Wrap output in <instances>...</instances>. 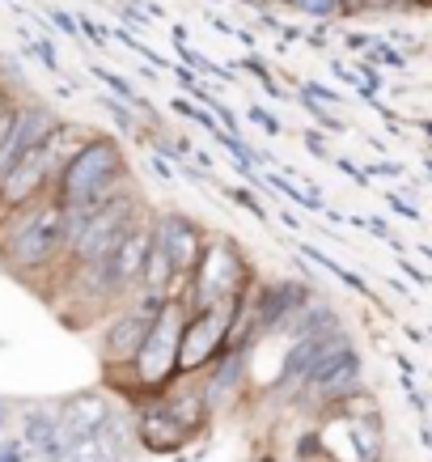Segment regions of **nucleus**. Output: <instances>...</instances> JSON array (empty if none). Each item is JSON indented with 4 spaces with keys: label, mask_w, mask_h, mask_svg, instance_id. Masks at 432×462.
I'll return each mask as SVG.
<instances>
[{
    "label": "nucleus",
    "mask_w": 432,
    "mask_h": 462,
    "mask_svg": "<svg viewBox=\"0 0 432 462\" xmlns=\"http://www.w3.org/2000/svg\"><path fill=\"white\" fill-rule=\"evenodd\" d=\"M69 259V212L56 196L0 217V263L22 281L60 276Z\"/></svg>",
    "instance_id": "nucleus-1"
},
{
    "label": "nucleus",
    "mask_w": 432,
    "mask_h": 462,
    "mask_svg": "<svg viewBox=\"0 0 432 462\" xmlns=\"http://www.w3.org/2000/svg\"><path fill=\"white\" fill-rule=\"evenodd\" d=\"M124 191H132L127 153L106 132H94V141L60 170L56 187H51V196L64 208H98V204H111L115 196H124Z\"/></svg>",
    "instance_id": "nucleus-2"
},
{
    "label": "nucleus",
    "mask_w": 432,
    "mask_h": 462,
    "mask_svg": "<svg viewBox=\"0 0 432 462\" xmlns=\"http://www.w3.org/2000/svg\"><path fill=\"white\" fill-rule=\"evenodd\" d=\"M69 212V259L64 267H85V263H106L111 251L119 246L132 221L144 217V199L140 191H124L115 196L111 204H98V208H64Z\"/></svg>",
    "instance_id": "nucleus-3"
},
{
    "label": "nucleus",
    "mask_w": 432,
    "mask_h": 462,
    "mask_svg": "<svg viewBox=\"0 0 432 462\" xmlns=\"http://www.w3.org/2000/svg\"><path fill=\"white\" fill-rule=\"evenodd\" d=\"M254 281L251 263H246V254L237 246L229 234H208L204 242V254H199L196 263V276L187 284V306L191 310H208V306H221V301H234L242 297V289Z\"/></svg>",
    "instance_id": "nucleus-4"
},
{
    "label": "nucleus",
    "mask_w": 432,
    "mask_h": 462,
    "mask_svg": "<svg viewBox=\"0 0 432 462\" xmlns=\"http://www.w3.org/2000/svg\"><path fill=\"white\" fill-rule=\"evenodd\" d=\"M234 314H237V297L234 301H221V306L191 310V314H187V331H182V352H179V374L182 378H199V374L229 348Z\"/></svg>",
    "instance_id": "nucleus-5"
},
{
    "label": "nucleus",
    "mask_w": 432,
    "mask_h": 462,
    "mask_svg": "<svg viewBox=\"0 0 432 462\" xmlns=\"http://www.w3.org/2000/svg\"><path fill=\"white\" fill-rule=\"evenodd\" d=\"M161 297H149V293H136L132 301L115 310V319L106 322V331H102L98 348H102V365L106 369H127V365L136 361V352L144 348V339H149V327L153 319L161 314Z\"/></svg>",
    "instance_id": "nucleus-6"
},
{
    "label": "nucleus",
    "mask_w": 432,
    "mask_h": 462,
    "mask_svg": "<svg viewBox=\"0 0 432 462\" xmlns=\"http://www.w3.org/2000/svg\"><path fill=\"white\" fill-rule=\"evenodd\" d=\"M153 225H157L153 212L136 217L132 229H127L124 238H119V246L111 251V259H106V284H111V293L119 306L140 293L144 263H149V251H153Z\"/></svg>",
    "instance_id": "nucleus-7"
},
{
    "label": "nucleus",
    "mask_w": 432,
    "mask_h": 462,
    "mask_svg": "<svg viewBox=\"0 0 432 462\" xmlns=\"http://www.w3.org/2000/svg\"><path fill=\"white\" fill-rule=\"evenodd\" d=\"M356 391H361V356L352 348V339L344 336L339 344H331V348L318 356V365L309 369L301 394H318L326 403H344V399Z\"/></svg>",
    "instance_id": "nucleus-8"
},
{
    "label": "nucleus",
    "mask_w": 432,
    "mask_h": 462,
    "mask_svg": "<svg viewBox=\"0 0 432 462\" xmlns=\"http://www.w3.org/2000/svg\"><path fill=\"white\" fill-rule=\"evenodd\" d=\"M60 124H64V119H60L47 102H39V98L17 102L14 127H9L5 141H0V179H5V174H9L26 153H34L39 144H47V136H51Z\"/></svg>",
    "instance_id": "nucleus-9"
},
{
    "label": "nucleus",
    "mask_w": 432,
    "mask_h": 462,
    "mask_svg": "<svg viewBox=\"0 0 432 462\" xmlns=\"http://www.w3.org/2000/svg\"><path fill=\"white\" fill-rule=\"evenodd\" d=\"M153 238L170 251L179 281L191 284L199 254H204V242H208V229H204L196 217H187V212H161V217H157V225H153Z\"/></svg>",
    "instance_id": "nucleus-10"
},
{
    "label": "nucleus",
    "mask_w": 432,
    "mask_h": 462,
    "mask_svg": "<svg viewBox=\"0 0 432 462\" xmlns=\"http://www.w3.org/2000/svg\"><path fill=\"white\" fill-rule=\"evenodd\" d=\"M251 382V348H225L216 361L199 374V386H204V399H208L212 416L234 407Z\"/></svg>",
    "instance_id": "nucleus-11"
},
{
    "label": "nucleus",
    "mask_w": 432,
    "mask_h": 462,
    "mask_svg": "<svg viewBox=\"0 0 432 462\" xmlns=\"http://www.w3.org/2000/svg\"><path fill=\"white\" fill-rule=\"evenodd\" d=\"M136 437L144 449H153V454H179L182 446H191L199 433H191L187 424H179L170 416L166 407H161V394H149V399H140L136 403Z\"/></svg>",
    "instance_id": "nucleus-12"
},
{
    "label": "nucleus",
    "mask_w": 432,
    "mask_h": 462,
    "mask_svg": "<svg viewBox=\"0 0 432 462\" xmlns=\"http://www.w3.org/2000/svg\"><path fill=\"white\" fill-rule=\"evenodd\" d=\"M127 454V424L111 411V420L102 424L98 433L72 437L64 449V462H124Z\"/></svg>",
    "instance_id": "nucleus-13"
},
{
    "label": "nucleus",
    "mask_w": 432,
    "mask_h": 462,
    "mask_svg": "<svg viewBox=\"0 0 432 462\" xmlns=\"http://www.w3.org/2000/svg\"><path fill=\"white\" fill-rule=\"evenodd\" d=\"M161 407H166L179 424H187L191 433H204L212 420V407H208V399H204L199 378H179L174 386H166V391H161Z\"/></svg>",
    "instance_id": "nucleus-14"
},
{
    "label": "nucleus",
    "mask_w": 432,
    "mask_h": 462,
    "mask_svg": "<svg viewBox=\"0 0 432 462\" xmlns=\"http://www.w3.org/2000/svg\"><path fill=\"white\" fill-rule=\"evenodd\" d=\"M60 411V429H64V437H85V433H98L102 424L111 420L115 407L102 399V394H72V399H64V403L56 407Z\"/></svg>",
    "instance_id": "nucleus-15"
},
{
    "label": "nucleus",
    "mask_w": 432,
    "mask_h": 462,
    "mask_svg": "<svg viewBox=\"0 0 432 462\" xmlns=\"http://www.w3.org/2000/svg\"><path fill=\"white\" fill-rule=\"evenodd\" d=\"M17 102H22V98H14V94H9V89H5V85H0V141H5V132H9V127H14Z\"/></svg>",
    "instance_id": "nucleus-16"
},
{
    "label": "nucleus",
    "mask_w": 432,
    "mask_h": 462,
    "mask_svg": "<svg viewBox=\"0 0 432 462\" xmlns=\"http://www.w3.org/2000/svg\"><path fill=\"white\" fill-rule=\"evenodd\" d=\"M297 9L309 17H339V0H301Z\"/></svg>",
    "instance_id": "nucleus-17"
},
{
    "label": "nucleus",
    "mask_w": 432,
    "mask_h": 462,
    "mask_svg": "<svg viewBox=\"0 0 432 462\" xmlns=\"http://www.w3.org/2000/svg\"><path fill=\"white\" fill-rule=\"evenodd\" d=\"M26 454L30 449L22 446L17 437H5V441H0V462H26Z\"/></svg>",
    "instance_id": "nucleus-18"
},
{
    "label": "nucleus",
    "mask_w": 432,
    "mask_h": 462,
    "mask_svg": "<svg viewBox=\"0 0 432 462\" xmlns=\"http://www.w3.org/2000/svg\"><path fill=\"white\" fill-rule=\"evenodd\" d=\"M339 14H344V17L364 14V0H339Z\"/></svg>",
    "instance_id": "nucleus-19"
},
{
    "label": "nucleus",
    "mask_w": 432,
    "mask_h": 462,
    "mask_svg": "<svg viewBox=\"0 0 432 462\" xmlns=\"http://www.w3.org/2000/svg\"><path fill=\"white\" fill-rule=\"evenodd\" d=\"M399 0H364V9H394Z\"/></svg>",
    "instance_id": "nucleus-20"
},
{
    "label": "nucleus",
    "mask_w": 432,
    "mask_h": 462,
    "mask_svg": "<svg viewBox=\"0 0 432 462\" xmlns=\"http://www.w3.org/2000/svg\"><path fill=\"white\" fill-rule=\"evenodd\" d=\"M284 5H301V0H284Z\"/></svg>",
    "instance_id": "nucleus-21"
},
{
    "label": "nucleus",
    "mask_w": 432,
    "mask_h": 462,
    "mask_svg": "<svg viewBox=\"0 0 432 462\" xmlns=\"http://www.w3.org/2000/svg\"><path fill=\"white\" fill-rule=\"evenodd\" d=\"M416 5H432V0H416Z\"/></svg>",
    "instance_id": "nucleus-22"
}]
</instances>
